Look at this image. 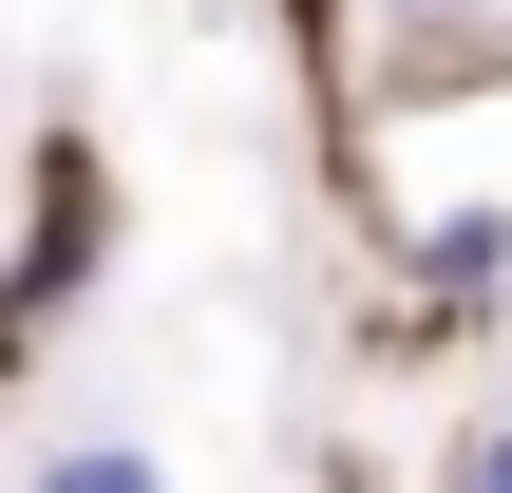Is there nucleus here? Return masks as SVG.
<instances>
[{"label":"nucleus","mask_w":512,"mask_h":493,"mask_svg":"<svg viewBox=\"0 0 512 493\" xmlns=\"http://www.w3.org/2000/svg\"><path fill=\"white\" fill-rule=\"evenodd\" d=\"M418 285H437V304H475V285H512V209H456V228L418 247Z\"/></svg>","instance_id":"f257e3e1"},{"label":"nucleus","mask_w":512,"mask_h":493,"mask_svg":"<svg viewBox=\"0 0 512 493\" xmlns=\"http://www.w3.org/2000/svg\"><path fill=\"white\" fill-rule=\"evenodd\" d=\"M38 493H152V456H114V437H95V456H57Z\"/></svg>","instance_id":"f03ea898"},{"label":"nucleus","mask_w":512,"mask_h":493,"mask_svg":"<svg viewBox=\"0 0 512 493\" xmlns=\"http://www.w3.org/2000/svg\"><path fill=\"white\" fill-rule=\"evenodd\" d=\"M456 493H512V437H475V456H456Z\"/></svg>","instance_id":"7ed1b4c3"},{"label":"nucleus","mask_w":512,"mask_h":493,"mask_svg":"<svg viewBox=\"0 0 512 493\" xmlns=\"http://www.w3.org/2000/svg\"><path fill=\"white\" fill-rule=\"evenodd\" d=\"M399 19H437V0H399Z\"/></svg>","instance_id":"20e7f679"}]
</instances>
